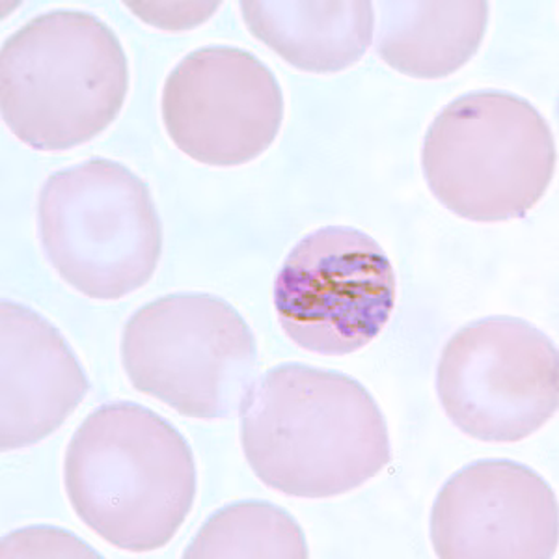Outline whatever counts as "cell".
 I'll list each match as a JSON object with an SVG mask.
<instances>
[{
    "mask_svg": "<svg viewBox=\"0 0 559 559\" xmlns=\"http://www.w3.org/2000/svg\"><path fill=\"white\" fill-rule=\"evenodd\" d=\"M239 413L250 468L287 496L345 495L392 459L381 408L344 373L282 364L255 379Z\"/></svg>",
    "mask_w": 559,
    "mask_h": 559,
    "instance_id": "6da1fadb",
    "label": "cell"
},
{
    "mask_svg": "<svg viewBox=\"0 0 559 559\" xmlns=\"http://www.w3.org/2000/svg\"><path fill=\"white\" fill-rule=\"evenodd\" d=\"M64 485L86 526L129 552L176 537L197 498V464L183 435L136 403L90 414L66 450Z\"/></svg>",
    "mask_w": 559,
    "mask_h": 559,
    "instance_id": "7a4b0ae2",
    "label": "cell"
},
{
    "mask_svg": "<svg viewBox=\"0 0 559 559\" xmlns=\"http://www.w3.org/2000/svg\"><path fill=\"white\" fill-rule=\"evenodd\" d=\"M128 90L120 39L92 13H44L2 44V120L38 152L96 139L120 115Z\"/></svg>",
    "mask_w": 559,
    "mask_h": 559,
    "instance_id": "3957f363",
    "label": "cell"
},
{
    "mask_svg": "<svg viewBox=\"0 0 559 559\" xmlns=\"http://www.w3.org/2000/svg\"><path fill=\"white\" fill-rule=\"evenodd\" d=\"M556 142L532 103L508 92H472L427 131L421 166L440 204L474 223L526 215L548 191Z\"/></svg>",
    "mask_w": 559,
    "mask_h": 559,
    "instance_id": "277c9868",
    "label": "cell"
},
{
    "mask_svg": "<svg viewBox=\"0 0 559 559\" xmlns=\"http://www.w3.org/2000/svg\"><path fill=\"white\" fill-rule=\"evenodd\" d=\"M39 241L68 286L116 300L146 286L163 229L147 185L129 168L90 159L55 173L39 192Z\"/></svg>",
    "mask_w": 559,
    "mask_h": 559,
    "instance_id": "5b68a950",
    "label": "cell"
},
{
    "mask_svg": "<svg viewBox=\"0 0 559 559\" xmlns=\"http://www.w3.org/2000/svg\"><path fill=\"white\" fill-rule=\"evenodd\" d=\"M129 381L183 416L231 418L258 376V344L234 306L179 293L142 306L121 334Z\"/></svg>",
    "mask_w": 559,
    "mask_h": 559,
    "instance_id": "8992f818",
    "label": "cell"
},
{
    "mask_svg": "<svg viewBox=\"0 0 559 559\" xmlns=\"http://www.w3.org/2000/svg\"><path fill=\"white\" fill-rule=\"evenodd\" d=\"M437 390L461 431L481 442L513 444L558 411V349L522 319H481L445 345Z\"/></svg>",
    "mask_w": 559,
    "mask_h": 559,
    "instance_id": "52a82bcc",
    "label": "cell"
},
{
    "mask_svg": "<svg viewBox=\"0 0 559 559\" xmlns=\"http://www.w3.org/2000/svg\"><path fill=\"white\" fill-rule=\"evenodd\" d=\"M395 306V273L381 245L350 226L300 239L274 282L286 336L310 353L350 355L373 342Z\"/></svg>",
    "mask_w": 559,
    "mask_h": 559,
    "instance_id": "ba28073f",
    "label": "cell"
},
{
    "mask_svg": "<svg viewBox=\"0 0 559 559\" xmlns=\"http://www.w3.org/2000/svg\"><path fill=\"white\" fill-rule=\"evenodd\" d=\"M160 107L174 144L210 166L258 159L284 120L273 71L236 47H204L185 57L166 79Z\"/></svg>",
    "mask_w": 559,
    "mask_h": 559,
    "instance_id": "9c48e42d",
    "label": "cell"
},
{
    "mask_svg": "<svg viewBox=\"0 0 559 559\" xmlns=\"http://www.w3.org/2000/svg\"><path fill=\"white\" fill-rule=\"evenodd\" d=\"M558 498L524 464L477 461L442 487L431 513L444 559H550L558 552Z\"/></svg>",
    "mask_w": 559,
    "mask_h": 559,
    "instance_id": "30bf717a",
    "label": "cell"
},
{
    "mask_svg": "<svg viewBox=\"0 0 559 559\" xmlns=\"http://www.w3.org/2000/svg\"><path fill=\"white\" fill-rule=\"evenodd\" d=\"M2 452L38 444L64 426L88 392V379L64 336L17 302L0 306Z\"/></svg>",
    "mask_w": 559,
    "mask_h": 559,
    "instance_id": "8fae6325",
    "label": "cell"
},
{
    "mask_svg": "<svg viewBox=\"0 0 559 559\" xmlns=\"http://www.w3.org/2000/svg\"><path fill=\"white\" fill-rule=\"evenodd\" d=\"M242 20L287 64L310 73L355 66L376 33L373 2H241Z\"/></svg>",
    "mask_w": 559,
    "mask_h": 559,
    "instance_id": "7c38bea8",
    "label": "cell"
},
{
    "mask_svg": "<svg viewBox=\"0 0 559 559\" xmlns=\"http://www.w3.org/2000/svg\"><path fill=\"white\" fill-rule=\"evenodd\" d=\"M377 55L414 79H444L471 62L489 25L487 2H376Z\"/></svg>",
    "mask_w": 559,
    "mask_h": 559,
    "instance_id": "4fadbf2b",
    "label": "cell"
},
{
    "mask_svg": "<svg viewBox=\"0 0 559 559\" xmlns=\"http://www.w3.org/2000/svg\"><path fill=\"white\" fill-rule=\"evenodd\" d=\"M185 558H308L299 524L273 503L241 502L216 511Z\"/></svg>",
    "mask_w": 559,
    "mask_h": 559,
    "instance_id": "5bb4252c",
    "label": "cell"
}]
</instances>
